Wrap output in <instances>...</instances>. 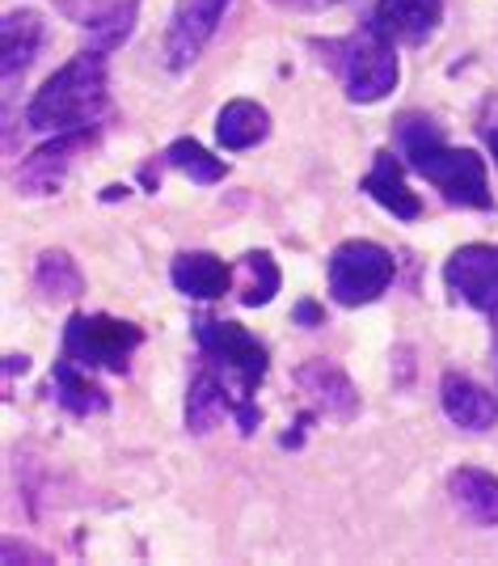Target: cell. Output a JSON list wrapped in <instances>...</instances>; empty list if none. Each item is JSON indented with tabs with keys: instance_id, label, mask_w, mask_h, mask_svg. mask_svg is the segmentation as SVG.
<instances>
[{
	"instance_id": "e0dca14e",
	"label": "cell",
	"mask_w": 498,
	"mask_h": 566,
	"mask_svg": "<svg viewBox=\"0 0 498 566\" xmlns=\"http://www.w3.org/2000/svg\"><path fill=\"white\" fill-rule=\"evenodd\" d=\"M51 385H55V401L68 410V415H81V419H89V415H102V410H110V398H106V389L89 377V368H81L76 359H60L55 364V373H51Z\"/></svg>"
},
{
	"instance_id": "9c48e42d",
	"label": "cell",
	"mask_w": 498,
	"mask_h": 566,
	"mask_svg": "<svg viewBox=\"0 0 498 566\" xmlns=\"http://www.w3.org/2000/svg\"><path fill=\"white\" fill-rule=\"evenodd\" d=\"M444 283L456 301L481 308V313H498V245H465L456 250L444 266Z\"/></svg>"
},
{
	"instance_id": "8fae6325",
	"label": "cell",
	"mask_w": 498,
	"mask_h": 566,
	"mask_svg": "<svg viewBox=\"0 0 498 566\" xmlns=\"http://www.w3.org/2000/svg\"><path fill=\"white\" fill-rule=\"evenodd\" d=\"M43 34H47V25L43 18L34 13V9H13V13H4V25H0V69H4V97L18 90V81L25 76V69L34 64V55L43 48Z\"/></svg>"
},
{
	"instance_id": "f1b7e54d",
	"label": "cell",
	"mask_w": 498,
	"mask_h": 566,
	"mask_svg": "<svg viewBox=\"0 0 498 566\" xmlns=\"http://www.w3.org/2000/svg\"><path fill=\"white\" fill-rule=\"evenodd\" d=\"M495 355H498V313H495Z\"/></svg>"
},
{
	"instance_id": "cb8c5ba5",
	"label": "cell",
	"mask_w": 498,
	"mask_h": 566,
	"mask_svg": "<svg viewBox=\"0 0 498 566\" xmlns=\"http://www.w3.org/2000/svg\"><path fill=\"white\" fill-rule=\"evenodd\" d=\"M13 558H39V563H47V554H39V549H30V545L4 542V563H13Z\"/></svg>"
},
{
	"instance_id": "ffe728a7",
	"label": "cell",
	"mask_w": 498,
	"mask_h": 566,
	"mask_svg": "<svg viewBox=\"0 0 498 566\" xmlns=\"http://www.w3.org/2000/svg\"><path fill=\"white\" fill-rule=\"evenodd\" d=\"M136 13H140V0H110L106 9L89 13L85 25H89V34H94V48L106 51V55L115 48H123L127 34L136 30Z\"/></svg>"
},
{
	"instance_id": "3957f363",
	"label": "cell",
	"mask_w": 498,
	"mask_h": 566,
	"mask_svg": "<svg viewBox=\"0 0 498 566\" xmlns=\"http://www.w3.org/2000/svg\"><path fill=\"white\" fill-rule=\"evenodd\" d=\"M321 51V64L342 81V90L351 102L359 106H372L380 97H389L398 90V39L380 25V18H368V22L342 34V39H326L317 43Z\"/></svg>"
},
{
	"instance_id": "603a6c76",
	"label": "cell",
	"mask_w": 498,
	"mask_h": 566,
	"mask_svg": "<svg viewBox=\"0 0 498 566\" xmlns=\"http://www.w3.org/2000/svg\"><path fill=\"white\" fill-rule=\"evenodd\" d=\"M166 166L190 174L199 187H212V182H220V178L229 174L220 157H212L203 144H194V140H173V144H169V148H166Z\"/></svg>"
},
{
	"instance_id": "484cf974",
	"label": "cell",
	"mask_w": 498,
	"mask_h": 566,
	"mask_svg": "<svg viewBox=\"0 0 498 566\" xmlns=\"http://www.w3.org/2000/svg\"><path fill=\"white\" fill-rule=\"evenodd\" d=\"M486 144H490V157H495V166H498V123L486 127Z\"/></svg>"
},
{
	"instance_id": "d6986e66",
	"label": "cell",
	"mask_w": 498,
	"mask_h": 566,
	"mask_svg": "<svg viewBox=\"0 0 498 566\" xmlns=\"http://www.w3.org/2000/svg\"><path fill=\"white\" fill-rule=\"evenodd\" d=\"M266 132H271V115L262 111L258 102H245V97L229 102V106L220 111V118H215V136H220V144H224L229 153L254 148V144L266 140Z\"/></svg>"
},
{
	"instance_id": "8992f818",
	"label": "cell",
	"mask_w": 498,
	"mask_h": 566,
	"mask_svg": "<svg viewBox=\"0 0 498 566\" xmlns=\"http://www.w3.org/2000/svg\"><path fill=\"white\" fill-rule=\"evenodd\" d=\"M393 254L377 241H342L330 259V296L338 305H372L393 283Z\"/></svg>"
},
{
	"instance_id": "7a4b0ae2",
	"label": "cell",
	"mask_w": 498,
	"mask_h": 566,
	"mask_svg": "<svg viewBox=\"0 0 498 566\" xmlns=\"http://www.w3.org/2000/svg\"><path fill=\"white\" fill-rule=\"evenodd\" d=\"M106 111V51H81L60 72H51L43 90L25 106V127L60 136V132H85Z\"/></svg>"
},
{
	"instance_id": "83f0119b",
	"label": "cell",
	"mask_w": 498,
	"mask_h": 566,
	"mask_svg": "<svg viewBox=\"0 0 498 566\" xmlns=\"http://www.w3.org/2000/svg\"><path fill=\"white\" fill-rule=\"evenodd\" d=\"M296 4H305V0H296ZM312 4H338V0H312Z\"/></svg>"
},
{
	"instance_id": "2e32d148",
	"label": "cell",
	"mask_w": 498,
	"mask_h": 566,
	"mask_svg": "<svg viewBox=\"0 0 498 566\" xmlns=\"http://www.w3.org/2000/svg\"><path fill=\"white\" fill-rule=\"evenodd\" d=\"M363 190L377 199L384 212L398 216V220H418L423 216V203H418L414 190L405 187L402 166L393 161V153H377V161H372L368 178H363Z\"/></svg>"
},
{
	"instance_id": "52a82bcc",
	"label": "cell",
	"mask_w": 498,
	"mask_h": 566,
	"mask_svg": "<svg viewBox=\"0 0 498 566\" xmlns=\"http://www.w3.org/2000/svg\"><path fill=\"white\" fill-rule=\"evenodd\" d=\"M224 415H233L241 423L245 436H254V427L262 423V410L254 401H241L237 389H229V380L220 377L215 368L203 364V373L190 380V394H187V427L194 436H203V431H212Z\"/></svg>"
},
{
	"instance_id": "9a60e30c",
	"label": "cell",
	"mask_w": 498,
	"mask_h": 566,
	"mask_svg": "<svg viewBox=\"0 0 498 566\" xmlns=\"http://www.w3.org/2000/svg\"><path fill=\"white\" fill-rule=\"evenodd\" d=\"M377 18L398 43L418 48L435 34V25L444 18V0H380Z\"/></svg>"
},
{
	"instance_id": "ba28073f",
	"label": "cell",
	"mask_w": 498,
	"mask_h": 566,
	"mask_svg": "<svg viewBox=\"0 0 498 566\" xmlns=\"http://www.w3.org/2000/svg\"><path fill=\"white\" fill-rule=\"evenodd\" d=\"M233 0H178L173 4V18L166 30V64L173 72H187L203 48L212 43V34L224 22V9Z\"/></svg>"
},
{
	"instance_id": "44dd1931",
	"label": "cell",
	"mask_w": 498,
	"mask_h": 566,
	"mask_svg": "<svg viewBox=\"0 0 498 566\" xmlns=\"http://www.w3.org/2000/svg\"><path fill=\"white\" fill-rule=\"evenodd\" d=\"M34 287H39L47 301H76L85 280H81V266H76L64 250H47V254L39 259V266H34Z\"/></svg>"
},
{
	"instance_id": "7402d4cb",
	"label": "cell",
	"mask_w": 498,
	"mask_h": 566,
	"mask_svg": "<svg viewBox=\"0 0 498 566\" xmlns=\"http://www.w3.org/2000/svg\"><path fill=\"white\" fill-rule=\"evenodd\" d=\"M275 292H279V266H275V259H271L266 250L245 254V259H241V305H250V308L271 305Z\"/></svg>"
},
{
	"instance_id": "30bf717a",
	"label": "cell",
	"mask_w": 498,
	"mask_h": 566,
	"mask_svg": "<svg viewBox=\"0 0 498 566\" xmlns=\"http://www.w3.org/2000/svg\"><path fill=\"white\" fill-rule=\"evenodd\" d=\"M89 144H94V132H89V127H85V132H60L55 140H47L43 148H34L22 166H18V190H22V195H55V190L64 187L68 169L76 166V157H81Z\"/></svg>"
},
{
	"instance_id": "d4e9b609",
	"label": "cell",
	"mask_w": 498,
	"mask_h": 566,
	"mask_svg": "<svg viewBox=\"0 0 498 566\" xmlns=\"http://www.w3.org/2000/svg\"><path fill=\"white\" fill-rule=\"evenodd\" d=\"M296 317H300V322H309V326H321V308L309 305V301H305V305H296Z\"/></svg>"
},
{
	"instance_id": "277c9868",
	"label": "cell",
	"mask_w": 498,
	"mask_h": 566,
	"mask_svg": "<svg viewBox=\"0 0 498 566\" xmlns=\"http://www.w3.org/2000/svg\"><path fill=\"white\" fill-rule=\"evenodd\" d=\"M194 343L203 352V364L237 389L241 401H254V389L266 377V347L237 322H194Z\"/></svg>"
},
{
	"instance_id": "6da1fadb",
	"label": "cell",
	"mask_w": 498,
	"mask_h": 566,
	"mask_svg": "<svg viewBox=\"0 0 498 566\" xmlns=\"http://www.w3.org/2000/svg\"><path fill=\"white\" fill-rule=\"evenodd\" d=\"M398 144H402L405 161L418 169L448 203L474 208V212H490L495 208L486 161L477 157L474 148H452L431 118H402Z\"/></svg>"
},
{
	"instance_id": "ac0fdd59",
	"label": "cell",
	"mask_w": 498,
	"mask_h": 566,
	"mask_svg": "<svg viewBox=\"0 0 498 566\" xmlns=\"http://www.w3.org/2000/svg\"><path fill=\"white\" fill-rule=\"evenodd\" d=\"M448 491L456 499V507L469 520L495 528L498 524V478L486 470H456L448 478Z\"/></svg>"
},
{
	"instance_id": "7c38bea8",
	"label": "cell",
	"mask_w": 498,
	"mask_h": 566,
	"mask_svg": "<svg viewBox=\"0 0 498 566\" xmlns=\"http://www.w3.org/2000/svg\"><path fill=\"white\" fill-rule=\"evenodd\" d=\"M296 385H300L305 398H309L321 415H330V419H351L359 410L356 385L347 380V373H338L326 359H312L305 368H296Z\"/></svg>"
},
{
	"instance_id": "4316f807",
	"label": "cell",
	"mask_w": 498,
	"mask_h": 566,
	"mask_svg": "<svg viewBox=\"0 0 498 566\" xmlns=\"http://www.w3.org/2000/svg\"><path fill=\"white\" fill-rule=\"evenodd\" d=\"M4 368H9V373H25L30 364H25V355H9V364H4Z\"/></svg>"
},
{
	"instance_id": "4fadbf2b",
	"label": "cell",
	"mask_w": 498,
	"mask_h": 566,
	"mask_svg": "<svg viewBox=\"0 0 498 566\" xmlns=\"http://www.w3.org/2000/svg\"><path fill=\"white\" fill-rule=\"evenodd\" d=\"M439 398H444V415H448L460 431H486V427L498 423V398L490 389H481L477 380L460 377V373H448V377H444Z\"/></svg>"
},
{
	"instance_id": "5bb4252c",
	"label": "cell",
	"mask_w": 498,
	"mask_h": 566,
	"mask_svg": "<svg viewBox=\"0 0 498 566\" xmlns=\"http://www.w3.org/2000/svg\"><path fill=\"white\" fill-rule=\"evenodd\" d=\"M169 275H173V287L182 296H190V301H220L233 287V271L215 259V254H208V250L178 254L173 266H169Z\"/></svg>"
},
{
	"instance_id": "5b68a950",
	"label": "cell",
	"mask_w": 498,
	"mask_h": 566,
	"mask_svg": "<svg viewBox=\"0 0 498 566\" xmlns=\"http://www.w3.org/2000/svg\"><path fill=\"white\" fill-rule=\"evenodd\" d=\"M144 343V331L136 322L106 317V313H76L64 326V355L81 368H106V373H127L131 352Z\"/></svg>"
}]
</instances>
